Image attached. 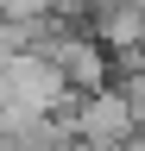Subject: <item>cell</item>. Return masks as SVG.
<instances>
[{
    "label": "cell",
    "mask_w": 145,
    "mask_h": 151,
    "mask_svg": "<svg viewBox=\"0 0 145 151\" xmlns=\"http://www.w3.org/2000/svg\"><path fill=\"white\" fill-rule=\"evenodd\" d=\"M69 126H76L95 151H114V145H126V139H133L139 113H133V101H126L120 88H95V94L76 107V120H69Z\"/></svg>",
    "instance_id": "cell-1"
},
{
    "label": "cell",
    "mask_w": 145,
    "mask_h": 151,
    "mask_svg": "<svg viewBox=\"0 0 145 151\" xmlns=\"http://www.w3.org/2000/svg\"><path fill=\"white\" fill-rule=\"evenodd\" d=\"M95 32L114 50H139L145 44V0H101L95 6Z\"/></svg>",
    "instance_id": "cell-2"
}]
</instances>
